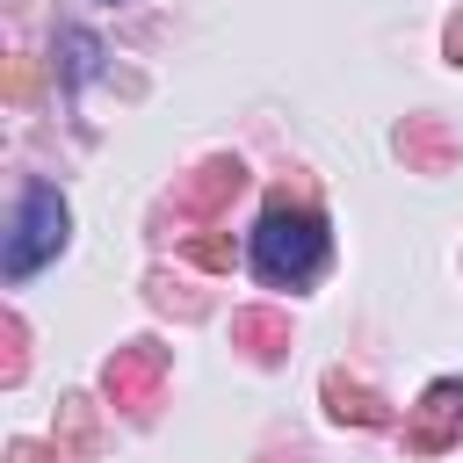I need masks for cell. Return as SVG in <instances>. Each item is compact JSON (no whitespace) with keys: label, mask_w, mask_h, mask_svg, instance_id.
<instances>
[{"label":"cell","mask_w":463,"mask_h":463,"mask_svg":"<svg viewBox=\"0 0 463 463\" xmlns=\"http://www.w3.org/2000/svg\"><path fill=\"white\" fill-rule=\"evenodd\" d=\"M145 289H152V304H159V311H181V318H195V311H203V297H195V289H181V282H166V275H152Z\"/></svg>","instance_id":"obj_12"},{"label":"cell","mask_w":463,"mask_h":463,"mask_svg":"<svg viewBox=\"0 0 463 463\" xmlns=\"http://www.w3.org/2000/svg\"><path fill=\"white\" fill-rule=\"evenodd\" d=\"M188 260H195V268H210V275H232V260H239V246H232V232H217V224H203V232L188 239Z\"/></svg>","instance_id":"obj_10"},{"label":"cell","mask_w":463,"mask_h":463,"mask_svg":"<svg viewBox=\"0 0 463 463\" xmlns=\"http://www.w3.org/2000/svg\"><path fill=\"white\" fill-rule=\"evenodd\" d=\"M159 383H166V347H152V340L116 347L109 369H101V391H109V405H123V412H145V405L159 398Z\"/></svg>","instance_id":"obj_4"},{"label":"cell","mask_w":463,"mask_h":463,"mask_svg":"<svg viewBox=\"0 0 463 463\" xmlns=\"http://www.w3.org/2000/svg\"><path fill=\"white\" fill-rule=\"evenodd\" d=\"M29 80H36V72H29V58H14V65H7V94L22 101V94H29Z\"/></svg>","instance_id":"obj_15"},{"label":"cell","mask_w":463,"mask_h":463,"mask_svg":"<svg viewBox=\"0 0 463 463\" xmlns=\"http://www.w3.org/2000/svg\"><path fill=\"white\" fill-rule=\"evenodd\" d=\"M0 340H7V354H0V383H22V369H29V333H22L14 311L0 318Z\"/></svg>","instance_id":"obj_11"},{"label":"cell","mask_w":463,"mask_h":463,"mask_svg":"<svg viewBox=\"0 0 463 463\" xmlns=\"http://www.w3.org/2000/svg\"><path fill=\"white\" fill-rule=\"evenodd\" d=\"M232 347L246 354V362H282L289 354V318L282 311H268V304H246V311H232Z\"/></svg>","instance_id":"obj_6"},{"label":"cell","mask_w":463,"mask_h":463,"mask_svg":"<svg viewBox=\"0 0 463 463\" xmlns=\"http://www.w3.org/2000/svg\"><path fill=\"white\" fill-rule=\"evenodd\" d=\"M65 232H72V210L51 181H22V203H14V224H7V282L36 275L51 253H65Z\"/></svg>","instance_id":"obj_2"},{"label":"cell","mask_w":463,"mask_h":463,"mask_svg":"<svg viewBox=\"0 0 463 463\" xmlns=\"http://www.w3.org/2000/svg\"><path fill=\"white\" fill-rule=\"evenodd\" d=\"M318 398H326V412H333L340 427H383V420H391V405H383V398H376L369 383L340 376V369H333V376L318 383Z\"/></svg>","instance_id":"obj_8"},{"label":"cell","mask_w":463,"mask_h":463,"mask_svg":"<svg viewBox=\"0 0 463 463\" xmlns=\"http://www.w3.org/2000/svg\"><path fill=\"white\" fill-rule=\"evenodd\" d=\"M326 268V217L311 210V195H304V181L289 188H275L268 195V210H260V224H253V275L268 282V289H297V282H311Z\"/></svg>","instance_id":"obj_1"},{"label":"cell","mask_w":463,"mask_h":463,"mask_svg":"<svg viewBox=\"0 0 463 463\" xmlns=\"http://www.w3.org/2000/svg\"><path fill=\"white\" fill-rule=\"evenodd\" d=\"M7 463H51L43 441H7Z\"/></svg>","instance_id":"obj_13"},{"label":"cell","mask_w":463,"mask_h":463,"mask_svg":"<svg viewBox=\"0 0 463 463\" xmlns=\"http://www.w3.org/2000/svg\"><path fill=\"white\" fill-rule=\"evenodd\" d=\"M398 152H405L412 174H449V159H456V130H449L441 116H405V123H398Z\"/></svg>","instance_id":"obj_7"},{"label":"cell","mask_w":463,"mask_h":463,"mask_svg":"<svg viewBox=\"0 0 463 463\" xmlns=\"http://www.w3.org/2000/svg\"><path fill=\"white\" fill-rule=\"evenodd\" d=\"M441 51H449V65H463V14H449V29H441Z\"/></svg>","instance_id":"obj_14"},{"label":"cell","mask_w":463,"mask_h":463,"mask_svg":"<svg viewBox=\"0 0 463 463\" xmlns=\"http://www.w3.org/2000/svg\"><path fill=\"white\" fill-rule=\"evenodd\" d=\"M239 195H246V159L217 152V159H203V166L174 188V217H188V224H217Z\"/></svg>","instance_id":"obj_3"},{"label":"cell","mask_w":463,"mask_h":463,"mask_svg":"<svg viewBox=\"0 0 463 463\" xmlns=\"http://www.w3.org/2000/svg\"><path fill=\"white\" fill-rule=\"evenodd\" d=\"M101 449V420H94V398H58V456H94Z\"/></svg>","instance_id":"obj_9"},{"label":"cell","mask_w":463,"mask_h":463,"mask_svg":"<svg viewBox=\"0 0 463 463\" xmlns=\"http://www.w3.org/2000/svg\"><path fill=\"white\" fill-rule=\"evenodd\" d=\"M456 434H463V383L441 376V383H427V398L412 405V420H405V449H412V456H441Z\"/></svg>","instance_id":"obj_5"}]
</instances>
